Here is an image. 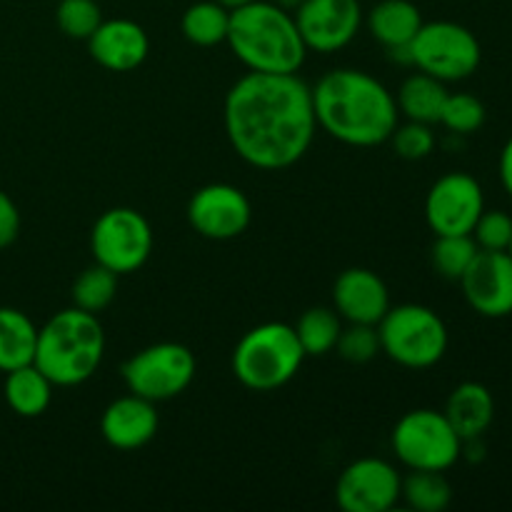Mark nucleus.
Returning a JSON list of instances; mask_svg holds the SVG:
<instances>
[{
    "label": "nucleus",
    "mask_w": 512,
    "mask_h": 512,
    "mask_svg": "<svg viewBox=\"0 0 512 512\" xmlns=\"http://www.w3.org/2000/svg\"><path fill=\"white\" fill-rule=\"evenodd\" d=\"M53 388L55 385L50 383L48 375L35 363L5 373V403L20 418H40L50 408Z\"/></svg>",
    "instance_id": "412c9836"
},
{
    "label": "nucleus",
    "mask_w": 512,
    "mask_h": 512,
    "mask_svg": "<svg viewBox=\"0 0 512 512\" xmlns=\"http://www.w3.org/2000/svg\"><path fill=\"white\" fill-rule=\"evenodd\" d=\"M485 105L483 100L475 98L470 93H448L443 105V113H440V123L450 130V133L458 135H470L478 133L485 125Z\"/></svg>",
    "instance_id": "c85d7f7f"
},
{
    "label": "nucleus",
    "mask_w": 512,
    "mask_h": 512,
    "mask_svg": "<svg viewBox=\"0 0 512 512\" xmlns=\"http://www.w3.org/2000/svg\"><path fill=\"white\" fill-rule=\"evenodd\" d=\"M38 328L18 308H0V373H10L35 360Z\"/></svg>",
    "instance_id": "5701e85b"
},
{
    "label": "nucleus",
    "mask_w": 512,
    "mask_h": 512,
    "mask_svg": "<svg viewBox=\"0 0 512 512\" xmlns=\"http://www.w3.org/2000/svg\"><path fill=\"white\" fill-rule=\"evenodd\" d=\"M193 350L180 343H155L125 360L123 380L133 395L163 403L178 398L195 380Z\"/></svg>",
    "instance_id": "1a4fd4ad"
},
{
    "label": "nucleus",
    "mask_w": 512,
    "mask_h": 512,
    "mask_svg": "<svg viewBox=\"0 0 512 512\" xmlns=\"http://www.w3.org/2000/svg\"><path fill=\"white\" fill-rule=\"evenodd\" d=\"M370 35L393 55L410 63V43L423 25L420 8L410 0H380L365 18Z\"/></svg>",
    "instance_id": "6ab92c4d"
},
{
    "label": "nucleus",
    "mask_w": 512,
    "mask_h": 512,
    "mask_svg": "<svg viewBox=\"0 0 512 512\" xmlns=\"http://www.w3.org/2000/svg\"><path fill=\"white\" fill-rule=\"evenodd\" d=\"M115 293H118V275L100 263L85 268L83 273L75 278L73 290H70L75 308L93 315L103 313V310L115 300Z\"/></svg>",
    "instance_id": "bb28decb"
},
{
    "label": "nucleus",
    "mask_w": 512,
    "mask_h": 512,
    "mask_svg": "<svg viewBox=\"0 0 512 512\" xmlns=\"http://www.w3.org/2000/svg\"><path fill=\"white\" fill-rule=\"evenodd\" d=\"M480 60H483L480 40L475 38L473 30L453 20L423 23L410 43V63L443 83L470 78L480 68Z\"/></svg>",
    "instance_id": "6e6552de"
},
{
    "label": "nucleus",
    "mask_w": 512,
    "mask_h": 512,
    "mask_svg": "<svg viewBox=\"0 0 512 512\" xmlns=\"http://www.w3.org/2000/svg\"><path fill=\"white\" fill-rule=\"evenodd\" d=\"M293 328H295V335H298L300 345H303L305 358H308V355L320 358V355H328L330 350H335V343H338L343 323H340L338 310L318 305V308L305 310Z\"/></svg>",
    "instance_id": "393cba45"
},
{
    "label": "nucleus",
    "mask_w": 512,
    "mask_h": 512,
    "mask_svg": "<svg viewBox=\"0 0 512 512\" xmlns=\"http://www.w3.org/2000/svg\"><path fill=\"white\" fill-rule=\"evenodd\" d=\"M483 210V188L463 170L435 180L425 198V220L435 235H470Z\"/></svg>",
    "instance_id": "9b49d317"
},
{
    "label": "nucleus",
    "mask_w": 512,
    "mask_h": 512,
    "mask_svg": "<svg viewBox=\"0 0 512 512\" xmlns=\"http://www.w3.org/2000/svg\"><path fill=\"white\" fill-rule=\"evenodd\" d=\"M55 23L68 38L88 40L103 23V10L95 0H60Z\"/></svg>",
    "instance_id": "c756f323"
},
{
    "label": "nucleus",
    "mask_w": 512,
    "mask_h": 512,
    "mask_svg": "<svg viewBox=\"0 0 512 512\" xmlns=\"http://www.w3.org/2000/svg\"><path fill=\"white\" fill-rule=\"evenodd\" d=\"M470 235L480 250H508L512 240V218L505 210H483Z\"/></svg>",
    "instance_id": "473e14b6"
},
{
    "label": "nucleus",
    "mask_w": 512,
    "mask_h": 512,
    "mask_svg": "<svg viewBox=\"0 0 512 512\" xmlns=\"http://www.w3.org/2000/svg\"><path fill=\"white\" fill-rule=\"evenodd\" d=\"M500 180H503V188L508 190L512 198V138L505 143L503 153H500Z\"/></svg>",
    "instance_id": "f704fd0d"
},
{
    "label": "nucleus",
    "mask_w": 512,
    "mask_h": 512,
    "mask_svg": "<svg viewBox=\"0 0 512 512\" xmlns=\"http://www.w3.org/2000/svg\"><path fill=\"white\" fill-rule=\"evenodd\" d=\"M20 235V210L8 193H0V250L10 248Z\"/></svg>",
    "instance_id": "72a5a7b5"
},
{
    "label": "nucleus",
    "mask_w": 512,
    "mask_h": 512,
    "mask_svg": "<svg viewBox=\"0 0 512 512\" xmlns=\"http://www.w3.org/2000/svg\"><path fill=\"white\" fill-rule=\"evenodd\" d=\"M403 478L383 458H360L340 473L335 500L345 512H388L398 505Z\"/></svg>",
    "instance_id": "f8f14e48"
},
{
    "label": "nucleus",
    "mask_w": 512,
    "mask_h": 512,
    "mask_svg": "<svg viewBox=\"0 0 512 512\" xmlns=\"http://www.w3.org/2000/svg\"><path fill=\"white\" fill-rule=\"evenodd\" d=\"M95 263L115 275H128L143 268L153 253V230L148 218L133 208H110L95 220L90 233Z\"/></svg>",
    "instance_id": "9d476101"
},
{
    "label": "nucleus",
    "mask_w": 512,
    "mask_h": 512,
    "mask_svg": "<svg viewBox=\"0 0 512 512\" xmlns=\"http://www.w3.org/2000/svg\"><path fill=\"white\" fill-rule=\"evenodd\" d=\"M400 498L418 512H443L453 500V488L438 470H413L403 480Z\"/></svg>",
    "instance_id": "a878e982"
},
{
    "label": "nucleus",
    "mask_w": 512,
    "mask_h": 512,
    "mask_svg": "<svg viewBox=\"0 0 512 512\" xmlns=\"http://www.w3.org/2000/svg\"><path fill=\"white\" fill-rule=\"evenodd\" d=\"M473 235H435L433 265L443 278L460 280L478 255Z\"/></svg>",
    "instance_id": "cd10ccee"
},
{
    "label": "nucleus",
    "mask_w": 512,
    "mask_h": 512,
    "mask_svg": "<svg viewBox=\"0 0 512 512\" xmlns=\"http://www.w3.org/2000/svg\"><path fill=\"white\" fill-rule=\"evenodd\" d=\"M390 140H393L395 153L405 160H423L435 150L433 125L418 123V120H408L405 125H398Z\"/></svg>",
    "instance_id": "2f4dec72"
},
{
    "label": "nucleus",
    "mask_w": 512,
    "mask_h": 512,
    "mask_svg": "<svg viewBox=\"0 0 512 512\" xmlns=\"http://www.w3.org/2000/svg\"><path fill=\"white\" fill-rule=\"evenodd\" d=\"M380 353L403 368L425 370L448 353V325L428 305H395L378 323Z\"/></svg>",
    "instance_id": "423d86ee"
},
{
    "label": "nucleus",
    "mask_w": 512,
    "mask_h": 512,
    "mask_svg": "<svg viewBox=\"0 0 512 512\" xmlns=\"http://www.w3.org/2000/svg\"><path fill=\"white\" fill-rule=\"evenodd\" d=\"M458 283L463 285L470 308L483 318L512 315V255L508 250H478Z\"/></svg>",
    "instance_id": "2eb2a0df"
},
{
    "label": "nucleus",
    "mask_w": 512,
    "mask_h": 512,
    "mask_svg": "<svg viewBox=\"0 0 512 512\" xmlns=\"http://www.w3.org/2000/svg\"><path fill=\"white\" fill-rule=\"evenodd\" d=\"M88 48L100 68L128 73L148 58L150 40L143 25L135 20L113 18L98 25V30L88 38Z\"/></svg>",
    "instance_id": "f3484780"
},
{
    "label": "nucleus",
    "mask_w": 512,
    "mask_h": 512,
    "mask_svg": "<svg viewBox=\"0 0 512 512\" xmlns=\"http://www.w3.org/2000/svg\"><path fill=\"white\" fill-rule=\"evenodd\" d=\"M395 455L410 470H445L453 468L463 455V440L448 423L445 413L420 408L410 410L393 428Z\"/></svg>",
    "instance_id": "0eeeda50"
},
{
    "label": "nucleus",
    "mask_w": 512,
    "mask_h": 512,
    "mask_svg": "<svg viewBox=\"0 0 512 512\" xmlns=\"http://www.w3.org/2000/svg\"><path fill=\"white\" fill-rule=\"evenodd\" d=\"M443 413L463 443L465 440L483 438L495 418L493 393L483 383H475V380L460 383L450 393Z\"/></svg>",
    "instance_id": "aec40b11"
},
{
    "label": "nucleus",
    "mask_w": 512,
    "mask_h": 512,
    "mask_svg": "<svg viewBox=\"0 0 512 512\" xmlns=\"http://www.w3.org/2000/svg\"><path fill=\"white\" fill-rule=\"evenodd\" d=\"M273 3L280 5L283 10H288V13H295V10H298L305 0H273Z\"/></svg>",
    "instance_id": "c9c22d12"
},
{
    "label": "nucleus",
    "mask_w": 512,
    "mask_h": 512,
    "mask_svg": "<svg viewBox=\"0 0 512 512\" xmlns=\"http://www.w3.org/2000/svg\"><path fill=\"white\" fill-rule=\"evenodd\" d=\"M105 355V333L98 315L80 308L55 313L38 328L33 363L55 388H73L98 373Z\"/></svg>",
    "instance_id": "20e7f679"
},
{
    "label": "nucleus",
    "mask_w": 512,
    "mask_h": 512,
    "mask_svg": "<svg viewBox=\"0 0 512 512\" xmlns=\"http://www.w3.org/2000/svg\"><path fill=\"white\" fill-rule=\"evenodd\" d=\"M333 303L348 323L378 325L390 310V293L385 280L373 270L348 268L335 280Z\"/></svg>",
    "instance_id": "dca6fc26"
},
{
    "label": "nucleus",
    "mask_w": 512,
    "mask_h": 512,
    "mask_svg": "<svg viewBox=\"0 0 512 512\" xmlns=\"http://www.w3.org/2000/svg\"><path fill=\"white\" fill-rule=\"evenodd\" d=\"M225 43L253 73H298L308 55L293 13L273 0H250L230 10Z\"/></svg>",
    "instance_id": "7ed1b4c3"
},
{
    "label": "nucleus",
    "mask_w": 512,
    "mask_h": 512,
    "mask_svg": "<svg viewBox=\"0 0 512 512\" xmlns=\"http://www.w3.org/2000/svg\"><path fill=\"white\" fill-rule=\"evenodd\" d=\"M225 135L235 153L260 170H283L308 153L315 138L313 88L298 73H253L225 95Z\"/></svg>",
    "instance_id": "f257e3e1"
},
{
    "label": "nucleus",
    "mask_w": 512,
    "mask_h": 512,
    "mask_svg": "<svg viewBox=\"0 0 512 512\" xmlns=\"http://www.w3.org/2000/svg\"><path fill=\"white\" fill-rule=\"evenodd\" d=\"M305 48L315 53L343 50L363 25L360 0H305L293 13Z\"/></svg>",
    "instance_id": "4468645a"
},
{
    "label": "nucleus",
    "mask_w": 512,
    "mask_h": 512,
    "mask_svg": "<svg viewBox=\"0 0 512 512\" xmlns=\"http://www.w3.org/2000/svg\"><path fill=\"white\" fill-rule=\"evenodd\" d=\"M188 220L195 233L208 240H233L248 230L253 205L248 195L230 183L203 185L188 203Z\"/></svg>",
    "instance_id": "ddd939ff"
},
{
    "label": "nucleus",
    "mask_w": 512,
    "mask_h": 512,
    "mask_svg": "<svg viewBox=\"0 0 512 512\" xmlns=\"http://www.w3.org/2000/svg\"><path fill=\"white\" fill-rule=\"evenodd\" d=\"M335 350L348 363H370L380 353V335L378 325L350 323L348 328L340 330V338L335 343Z\"/></svg>",
    "instance_id": "7c9ffc66"
},
{
    "label": "nucleus",
    "mask_w": 512,
    "mask_h": 512,
    "mask_svg": "<svg viewBox=\"0 0 512 512\" xmlns=\"http://www.w3.org/2000/svg\"><path fill=\"white\" fill-rule=\"evenodd\" d=\"M305 353L295 328L288 323H263L250 328L233 350V373L243 388L270 393L298 375Z\"/></svg>",
    "instance_id": "39448f33"
},
{
    "label": "nucleus",
    "mask_w": 512,
    "mask_h": 512,
    "mask_svg": "<svg viewBox=\"0 0 512 512\" xmlns=\"http://www.w3.org/2000/svg\"><path fill=\"white\" fill-rule=\"evenodd\" d=\"M318 128L355 148H375L398 128L395 95L365 70L338 68L325 73L313 88Z\"/></svg>",
    "instance_id": "f03ea898"
},
{
    "label": "nucleus",
    "mask_w": 512,
    "mask_h": 512,
    "mask_svg": "<svg viewBox=\"0 0 512 512\" xmlns=\"http://www.w3.org/2000/svg\"><path fill=\"white\" fill-rule=\"evenodd\" d=\"M445 98H448V88L443 80L420 70V73L405 78L395 95V103H398V113H403L408 120L435 125L440 123Z\"/></svg>",
    "instance_id": "4be33fe9"
},
{
    "label": "nucleus",
    "mask_w": 512,
    "mask_h": 512,
    "mask_svg": "<svg viewBox=\"0 0 512 512\" xmlns=\"http://www.w3.org/2000/svg\"><path fill=\"white\" fill-rule=\"evenodd\" d=\"M158 410L155 403L140 395H125L113 400L100 418V433L115 450H138L148 445L158 433Z\"/></svg>",
    "instance_id": "a211bd4d"
},
{
    "label": "nucleus",
    "mask_w": 512,
    "mask_h": 512,
    "mask_svg": "<svg viewBox=\"0 0 512 512\" xmlns=\"http://www.w3.org/2000/svg\"><path fill=\"white\" fill-rule=\"evenodd\" d=\"M218 3H223L225 8H240V5H245V3H250V0H218Z\"/></svg>",
    "instance_id": "e433bc0d"
},
{
    "label": "nucleus",
    "mask_w": 512,
    "mask_h": 512,
    "mask_svg": "<svg viewBox=\"0 0 512 512\" xmlns=\"http://www.w3.org/2000/svg\"><path fill=\"white\" fill-rule=\"evenodd\" d=\"M508 253L512 255V240H510V248H508Z\"/></svg>",
    "instance_id": "4c0bfd02"
},
{
    "label": "nucleus",
    "mask_w": 512,
    "mask_h": 512,
    "mask_svg": "<svg viewBox=\"0 0 512 512\" xmlns=\"http://www.w3.org/2000/svg\"><path fill=\"white\" fill-rule=\"evenodd\" d=\"M180 28H183V35L193 45L213 48V45L228 40L230 8H225L218 0H200V3H193L185 10Z\"/></svg>",
    "instance_id": "b1692460"
}]
</instances>
